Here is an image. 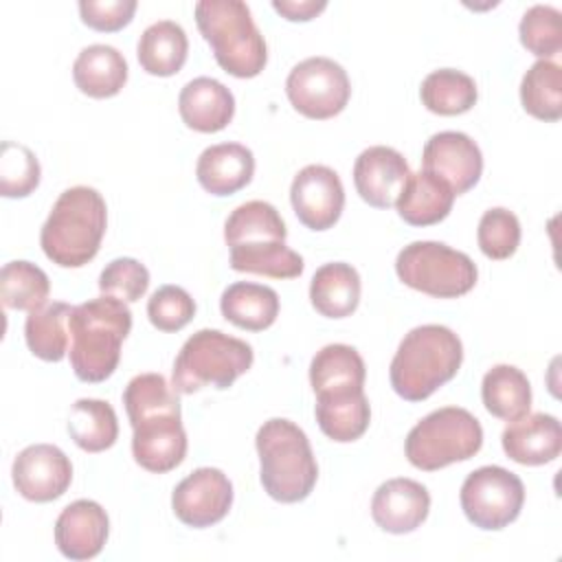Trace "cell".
Wrapping results in <instances>:
<instances>
[{"mask_svg":"<svg viewBox=\"0 0 562 562\" xmlns=\"http://www.w3.org/2000/svg\"><path fill=\"white\" fill-rule=\"evenodd\" d=\"M132 329L127 303L99 296L72 307L68 318L70 367L81 382L108 380L121 360V345Z\"/></svg>","mask_w":562,"mask_h":562,"instance_id":"1","label":"cell"},{"mask_svg":"<svg viewBox=\"0 0 562 562\" xmlns=\"http://www.w3.org/2000/svg\"><path fill=\"white\" fill-rule=\"evenodd\" d=\"M105 224L103 195L92 187H70L59 193L42 226V250L61 268H81L99 252Z\"/></svg>","mask_w":562,"mask_h":562,"instance_id":"2","label":"cell"},{"mask_svg":"<svg viewBox=\"0 0 562 562\" xmlns=\"http://www.w3.org/2000/svg\"><path fill=\"white\" fill-rule=\"evenodd\" d=\"M461 362L463 345L450 327L419 325L402 338L391 360V386L406 402H422L450 382Z\"/></svg>","mask_w":562,"mask_h":562,"instance_id":"3","label":"cell"},{"mask_svg":"<svg viewBox=\"0 0 562 562\" xmlns=\"http://www.w3.org/2000/svg\"><path fill=\"white\" fill-rule=\"evenodd\" d=\"M259 479L270 498L299 503L307 498L318 479V465L307 435L290 419L263 422L255 437Z\"/></svg>","mask_w":562,"mask_h":562,"instance_id":"4","label":"cell"},{"mask_svg":"<svg viewBox=\"0 0 562 562\" xmlns=\"http://www.w3.org/2000/svg\"><path fill=\"white\" fill-rule=\"evenodd\" d=\"M195 22L202 37L211 44L215 61L233 77H257L266 61L268 48L252 13L241 0H200Z\"/></svg>","mask_w":562,"mask_h":562,"instance_id":"5","label":"cell"},{"mask_svg":"<svg viewBox=\"0 0 562 562\" xmlns=\"http://www.w3.org/2000/svg\"><path fill=\"white\" fill-rule=\"evenodd\" d=\"M252 358V347L246 340L220 329H198L176 356L171 386L184 395L206 386L224 391L250 369Z\"/></svg>","mask_w":562,"mask_h":562,"instance_id":"6","label":"cell"},{"mask_svg":"<svg viewBox=\"0 0 562 562\" xmlns=\"http://www.w3.org/2000/svg\"><path fill=\"white\" fill-rule=\"evenodd\" d=\"M483 446L479 419L461 406H443L419 419L404 443L411 465L432 472L472 459Z\"/></svg>","mask_w":562,"mask_h":562,"instance_id":"7","label":"cell"},{"mask_svg":"<svg viewBox=\"0 0 562 562\" xmlns=\"http://www.w3.org/2000/svg\"><path fill=\"white\" fill-rule=\"evenodd\" d=\"M400 281L435 299H457L476 285L474 261L441 241H413L397 252Z\"/></svg>","mask_w":562,"mask_h":562,"instance_id":"8","label":"cell"},{"mask_svg":"<svg viewBox=\"0 0 562 562\" xmlns=\"http://www.w3.org/2000/svg\"><path fill=\"white\" fill-rule=\"evenodd\" d=\"M459 498L465 518L474 527L498 531L518 518L525 503V485L501 465H483L465 476Z\"/></svg>","mask_w":562,"mask_h":562,"instance_id":"9","label":"cell"},{"mask_svg":"<svg viewBox=\"0 0 562 562\" xmlns=\"http://www.w3.org/2000/svg\"><path fill=\"white\" fill-rule=\"evenodd\" d=\"M285 92L296 112L323 121L345 110L351 83L347 70L338 61L329 57H307L290 70Z\"/></svg>","mask_w":562,"mask_h":562,"instance_id":"10","label":"cell"},{"mask_svg":"<svg viewBox=\"0 0 562 562\" xmlns=\"http://www.w3.org/2000/svg\"><path fill=\"white\" fill-rule=\"evenodd\" d=\"M233 505V485L217 468H198L184 476L173 494L171 507L180 522L204 529L220 522Z\"/></svg>","mask_w":562,"mask_h":562,"instance_id":"11","label":"cell"},{"mask_svg":"<svg viewBox=\"0 0 562 562\" xmlns=\"http://www.w3.org/2000/svg\"><path fill=\"white\" fill-rule=\"evenodd\" d=\"M290 202L301 224L312 231H327L342 213L345 189L331 167L307 165L292 180Z\"/></svg>","mask_w":562,"mask_h":562,"instance_id":"12","label":"cell"},{"mask_svg":"<svg viewBox=\"0 0 562 562\" xmlns=\"http://www.w3.org/2000/svg\"><path fill=\"white\" fill-rule=\"evenodd\" d=\"M11 474L20 496L33 503H48L70 487L72 465L57 446L33 443L18 452Z\"/></svg>","mask_w":562,"mask_h":562,"instance_id":"13","label":"cell"},{"mask_svg":"<svg viewBox=\"0 0 562 562\" xmlns=\"http://www.w3.org/2000/svg\"><path fill=\"white\" fill-rule=\"evenodd\" d=\"M132 424L134 461L156 474L169 472L182 463L187 454V432L180 411H162L145 415Z\"/></svg>","mask_w":562,"mask_h":562,"instance_id":"14","label":"cell"},{"mask_svg":"<svg viewBox=\"0 0 562 562\" xmlns=\"http://www.w3.org/2000/svg\"><path fill=\"white\" fill-rule=\"evenodd\" d=\"M424 171L441 178L454 195L470 191L483 171V154L479 145L463 132L432 134L422 154Z\"/></svg>","mask_w":562,"mask_h":562,"instance_id":"15","label":"cell"},{"mask_svg":"<svg viewBox=\"0 0 562 562\" xmlns=\"http://www.w3.org/2000/svg\"><path fill=\"white\" fill-rule=\"evenodd\" d=\"M408 176L411 167L404 156L386 145L367 147L353 162L356 191L367 204L375 209L395 206V200L402 193Z\"/></svg>","mask_w":562,"mask_h":562,"instance_id":"16","label":"cell"},{"mask_svg":"<svg viewBox=\"0 0 562 562\" xmlns=\"http://www.w3.org/2000/svg\"><path fill=\"white\" fill-rule=\"evenodd\" d=\"M110 533L105 509L88 498H79L61 509L55 520V544L68 560H92L101 553Z\"/></svg>","mask_w":562,"mask_h":562,"instance_id":"17","label":"cell"},{"mask_svg":"<svg viewBox=\"0 0 562 562\" xmlns=\"http://www.w3.org/2000/svg\"><path fill=\"white\" fill-rule=\"evenodd\" d=\"M430 494L413 479H389L371 498V516L375 525L389 533L415 531L428 516Z\"/></svg>","mask_w":562,"mask_h":562,"instance_id":"18","label":"cell"},{"mask_svg":"<svg viewBox=\"0 0 562 562\" xmlns=\"http://www.w3.org/2000/svg\"><path fill=\"white\" fill-rule=\"evenodd\" d=\"M505 454L520 465H544L562 450V428L553 415L527 413L509 422L501 435Z\"/></svg>","mask_w":562,"mask_h":562,"instance_id":"19","label":"cell"},{"mask_svg":"<svg viewBox=\"0 0 562 562\" xmlns=\"http://www.w3.org/2000/svg\"><path fill=\"white\" fill-rule=\"evenodd\" d=\"M178 110L187 127L195 132H220L235 114L233 92L213 77L191 79L178 97Z\"/></svg>","mask_w":562,"mask_h":562,"instance_id":"20","label":"cell"},{"mask_svg":"<svg viewBox=\"0 0 562 562\" xmlns=\"http://www.w3.org/2000/svg\"><path fill=\"white\" fill-rule=\"evenodd\" d=\"M255 173V156L246 145L220 143L206 147L195 165L198 182L211 195H233L244 189Z\"/></svg>","mask_w":562,"mask_h":562,"instance_id":"21","label":"cell"},{"mask_svg":"<svg viewBox=\"0 0 562 562\" xmlns=\"http://www.w3.org/2000/svg\"><path fill=\"white\" fill-rule=\"evenodd\" d=\"M452 189L437 176L419 169L404 182L395 200L400 217L411 226H430L448 217L454 202Z\"/></svg>","mask_w":562,"mask_h":562,"instance_id":"22","label":"cell"},{"mask_svg":"<svg viewBox=\"0 0 562 562\" xmlns=\"http://www.w3.org/2000/svg\"><path fill=\"white\" fill-rule=\"evenodd\" d=\"M314 413L318 428L338 443L360 439L371 422V406L362 389L321 393L316 395Z\"/></svg>","mask_w":562,"mask_h":562,"instance_id":"23","label":"cell"},{"mask_svg":"<svg viewBox=\"0 0 562 562\" xmlns=\"http://www.w3.org/2000/svg\"><path fill=\"white\" fill-rule=\"evenodd\" d=\"M72 79L83 94L92 99H108L119 94L125 86L127 61L114 46L92 44L77 55L72 64Z\"/></svg>","mask_w":562,"mask_h":562,"instance_id":"24","label":"cell"},{"mask_svg":"<svg viewBox=\"0 0 562 562\" xmlns=\"http://www.w3.org/2000/svg\"><path fill=\"white\" fill-rule=\"evenodd\" d=\"M314 310L327 318H345L360 303V274L351 263L331 261L321 266L310 283Z\"/></svg>","mask_w":562,"mask_h":562,"instance_id":"25","label":"cell"},{"mask_svg":"<svg viewBox=\"0 0 562 562\" xmlns=\"http://www.w3.org/2000/svg\"><path fill=\"white\" fill-rule=\"evenodd\" d=\"M222 316L248 331L268 329L279 316V296L272 288L250 281H237L222 292Z\"/></svg>","mask_w":562,"mask_h":562,"instance_id":"26","label":"cell"},{"mask_svg":"<svg viewBox=\"0 0 562 562\" xmlns=\"http://www.w3.org/2000/svg\"><path fill=\"white\" fill-rule=\"evenodd\" d=\"M189 53V40L184 29L173 20H160L149 24L136 46L138 64L145 72L156 77L176 75Z\"/></svg>","mask_w":562,"mask_h":562,"instance_id":"27","label":"cell"},{"mask_svg":"<svg viewBox=\"0 0 562 562\" xmlns=\"http://www.w3.org/2000/svg\"><path fill=\"white\" fill-rule=\"evenodd\" d=\"M367 369L362 356L342 342L325 345L310 364V382L316 395L321 393H342L364 386Z\"/></svg>","mask_w":562,"mask_h":562,"instance_id":"28","label":"cell"},{"mask_svg":"<svg viewBox=\"0 0 562 562\" xmlns=\"http://www.w3.org/2000/svg\"><path fill=\"white\" fill-rule=\"evenodd\" d=\"M481 397L487 408L498 419L514 422L529 413L531 408V386L527 375L514 364L492 367L481 382Z\"/></svg>","mask_w":562,"mask_h":562,"instance_id":"29","label":"cell"},{"mask_svg":"<svg viewBox=\"0 0 562 562\" xmlns=\"http://www.w3.org/2000/svg\"><path fill=\"white\" fill-rule=\"evenodd\" d=\"M285 224L279 211L263 200H250L239 204L224 224L226 246H244V244H268V241H285Z\"/></svg>","mask_w":562,"mask_h":562,"instance_id":"30","label":"cell"},{"mask_svg":"<svg viewBox=\"0 0 562 562\" xmlns=\"http://www.w3.org/2000/svg\"><path fill=\"white\" fill-rule=\"evenodd\" d=\"M72 305L53 301L44 307L29 312L24 323V338L33 356L46 362H59L68 351V318Z\"/></svg>","mask_w":562,"mask_h":562,"instance_id":"31","label":"cell"},{"mask_svg":"<svg viewBox=\"0 0 562 562\" xmlns=\"http://www.w3.org/2000/svg\"><path fill=\"white\" fill-rule=\"evenodd\" d=\"M68 435L86 452H101L112 448L119 437L114 408L103 400H77L70 408Z\"/></svg>","mask_w":562,"mask_h":562,"instance_id":"32","label":"cell"},{"mask_svg":"<svg viewBox=\"0 0 562 562\" xmlns=\"http://www.w3.org/2000/svg\"><path fill=\"white\" fill-rule=\"evenodd\" d=\"M419 97L426 110L441 116H454L468 112L476 103L479 90L470 75L454 68H439L424 77Z\"/></svg>","mask_w":562,"mask_h":562,"instance_id":"33","label":"cell"},{"mask_svg":"<svg viewBox=\"0 0 562 562\" xmlns=\"http://www.w3.org/2000/svg\"><path fill=\"white\" fill-rule=\"evenodd\" d=\"M520 103L540 121L562 116V68L551 59H538L520 81Z\"/></svg>","mask_w":562,"mask_h":562,"instance_id":"34","label":"cell"},{"mask_svg":"<svg viewBox=\"0 0 562 562\" xmlns=\"http://www.w3.org/2000/svg\"><path fill=\"white\" fill-rule=\"evenodd\" d=\"M50 292L48 274L24 259H15L0 270V299L7 310L35 312L46 305Z\"/></svg>","mask_w":562,"mask_h":562,"instance_id":"35","label":"cell"},{"mask_svg":"<svg viewBox=\"0 0 562 562\" xmlns=\"http://www.w3.org/2000/svg\"><path fill=\"white\" fill-rule=\"evenodd\" d=\"M231 268L237 272H255L272 279H294L303 272L305 263L299 252L285 246V241H268L233 246Z\"/></svg>","mask_w":562,"mask_h":562,"instance_id":"36","label":"cell"},{"mask_svg":"<svg viewBox=\"0 0 562 562\" xmlns=\"http://www.w3.org/2000/svg\"><path fill=\"white\" fill-rule=\"evenodd\" d=\"M123 404L130 422L162 411H180L178 391L160 373L134 375L123 391Z\"/></svg>","mask_w":562,"mask_h":562,"instance_id":"37","label":"cell"},{"mask_svg":"<svg viewBox=\"0 0 562 562\" xmlns=\"http://www.w3.org/2000/svg\"><path fill=\"white\" fill-rule=\"evenodd\" d=\"M40 162L35 154L13 140H4L0 147V193L4 198H26L40 184Z\"/></svg>","mask_w":562,"mask_h":562,"instance_id":"38","label":"cell"},{"mask_svg":"<svg viewBox=\"0 0 562 562\" xmlns=\"http://www.w3.org/2000/svg\"><path fill=\"white\" fill-rule=\"evenodd\" d=\"M522 46L547 59L560 53L562 48V29H560V11L549 4H533L522 13L520 26Z\"/></svg>","mask_w":562,"mask_h":562,"instance_id":"39","label":"cell"},{"mask_svg":"<svg viewBox=\"0 0 562 562\" xmlns=\"http://www.w3.org/2000/svg\"><path fill=\"white\" fill-rule=\"evenodd\" d=\"M479 248L490 259H507L520 244V222L503 206H494L483 213L476 231Z\"/></svg>","mask_w":562,"mask_h":562,"instance_id":"40","label":"cell"},{"mask_svg":"<svg viewBox=\"0 0 562 562\" xmlns=\"http://www.w3.org/2000/svg\"><path fill=\"white\" fill-rule=\"evenodd\" d=\"M149 288V270L134 257L112 259L99 277V290L103 296L119 299L123 303L138 301Z\"/></svg>","mask_w":562,"mask_h":562,"instance_id":"41","label":"cell"},{"mask_svg":"<svg viewBox=\"0 0 562 562\" xmlns=\"http://www.w3.org/2000/svg\"><path fill=\"white\" fill-rule=\"evenodd\" d=\"M147 316L160 331H178L195 316V301L180 285H162L147 301Z\"/></svg>","mask_w":562,"mask_h":562,"instance_id":"42","label":"cell"},{"mask_svg":"<svg viewBox=\"0 0 562 562\" xmlns=\"http://www.w3.org/2000/svg\"><path fill=\"white\" fill-rule=\"evenodd\" d=\"M136 0H81L79 13L83 24L94 31H119L130 24Z\"/></svg>","mask_w":562,"mask_h":562,"instance_id":"43","label":"cell"},{"mask_svg":"<svg viewBox=\"0 0 562 562\" xmlns=\"http://www.w3.org/2000/svg\"><path fill=\"white\" fill-rule=\"evenodd\" d=\"M325 0H272V9L292 22H307L325 11Z\"/></svg>","mask_w":562,"mask_h":562,"instance_id":"44","label":"cell"}]
</instances>
